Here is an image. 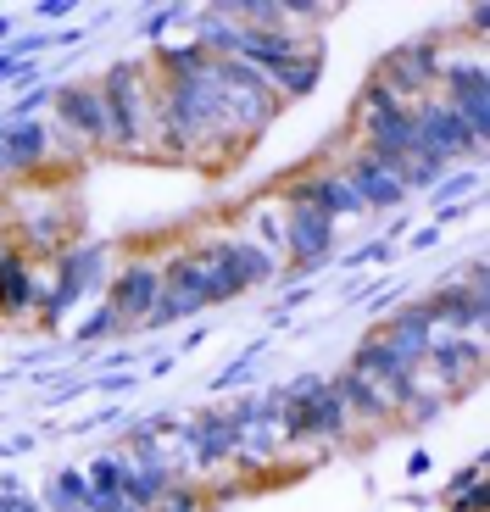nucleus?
Instances as JSON below:
<instances>
[{
    "instance_id": "obj_48",
    "label": "nucleus",
    "mask_w": 490,
    "mask_h": 512,
    "mask_svg": "<svg viewBox=\"0 0 490 512\" xmlns=\"http://www.w3.org/2000/svg\"><path fill=\"white\" fill-rule=\"evenodd\" d=\"M67 512H90V507H67Z\"/></svg>"
},
{
    "instance_id": "obj_5",
    "label": "nucleus",
    "mask_w": 490,
    "mask_h": 512,
    "mask_svg": "<svg viewBox=\"0 0 490 512\" xmlns=\"http://www.w3.org/2000/svg\"><path fill=\"white\" fill-rule=\"evenodd\" d=\"M51 106H56V128H51V140H67V151H73V156L112 145L101 84H62Z\"/></svg>"
},
{
    "instance_id": "obj_25",
    "label": "nucleus",
    "mask_w": 490,
    "mask_h": 512,
    "mask_svg": "<svg viewBox=\"0 0 490 512\" xmlns=\"http://www.w3.org/2000/svg\"><path fill=\"white\" fill-rule=\"evenodd\" d=\"M117 334H123V329H117L112 307L101 301V307H95L90 318H84V323L73 329V346H84V351H90V346H106V340H117Z\"/></svg>"
},
{
    "instance_id": "obj_32",
    "label": "nucleus",
    "mask_w": 490,
    "mask_h": 512,
    "mask_svg": "<svg viewBox=\"0 0 490 512\" xmlns=\"http://www.w3.org/2000/svg\"><path fill=\"white\" fill-rule=\"evenodd\" d=\"M195 17V6H156L151 17H145L140 23V39H156V34H168L173 23H190Z\"/></svg>"
},
{
    "instance_id": "obj_21",
    "label": "nucleus",
    "mask_w": 490,
    "mask_h": 512,
    "mask_svg": "<svg viewBox=\"0 0 490 512\" xmlns=\"http://www.w3.org/2000/svg\"><path fill=\"white\" fill-rule=\"evenodd\" d=\"M84 496H90V485H84V468H56V479L45 485L39 507H45V512H67V507H84Z\"/></svg>"
},
{
    "instance_id": "obj_39",
    "label": "nucleus",
    "mask_w": 490,
    "mask_h": 512,
    "mask_svg": "<svg viewBox=\"0 0 490 512\" xmlns=\"http://www.w3.org/2000/svg\"><path fill=\"white\" fill-rule=\"evenodd\" d=\"M39 435H12V440H0V457H23V451H34Z\"/></svg>"
},
{
    "instance_id": "obj_24",
    "label": "nucleus",
    "mask_w": 490,
    "mask_h": 512,
    "mask_svg": "<svg viewBox=\"0 0 490 512\" xmlns=\"http://www.w3.org/2000/svg\"><path fill=\"white\" fill-rule=\"evenodd\" d=\"M51 101H56V84H51V78H39L34 90H23L12 106H6V112H0V128H12V123H34V112H39V106H51Z\"/></svg>"
},
{
    "instance_id": "obj_38",
    "label": "nucleus",
    "mask_w": 490,
    "mask_h": 512,
    "mask_svg": "<svg viewBox=\"0 0 490 512\" xmlns=\"http://www.w3.org/2000/svg\"><path fill=\"white\" fill-rule=\"evenodd\" d=\"M0 512H45L39 496H0Z\"/></svg>"
},
{
    "instance_id": "obj_11",
    "label": "nucleus",
    "mask_w": 490,
    "mask_h": 512,
    "mask_svg": "<svg viewBox=\"0 0 490 512\" xmlns=\"http://www.w3.org/2000/svg\"><path fill=\"white\" fill-rule=\"evenodd\" d=\"M190 462L195 468H223L234 462V446H240V429L229 423V412H195L190 418Z\"/></svg>"
},
{
    "instance_id": "obj_30",
    "label": "nucleus",
    "mask_w": 490,
    "mask_h": 512,
    "mask_svg": "<svg viewBox=\"0 0 490 512\" xmlns=\"http://www.w3.org/2000/svg\"><path fill=\"white\" fill-rule=\"evenodd\" d=\"M390 256H396V240L379 234V240H368V245H357V251L340 256V268H374V262H390Z\"/></svg>"
},
{
    "instance_id": "obj_40",
    "label": "nucleus",
    "mask_w": 490,
    "mask_h": 512,
    "mask_svg": "<svg viewBox=\"0 0 490 512\" xmlns=\"http://www.w3.org/2000/svg\"><path fill=\"white\" fill-rule=\"evenodd\" d=\"M429 245H440V223H429V229H418L413 240H407V251H429Z\"/></svg>"
},
{
    "instance_id": "obj_14",
    "label": "nucleus",
    "mask_w": 490,
    "mask_h": 512,
    "mask_svg": "<svg viewBox=\"0 0 490 512\" xmlns=\"http://www.w3.org/2000/svg\"><path fill=\"white\" fill-rule=\"evenodd\" d=\"M329 390H335L340 407L351 412V423H374V429H379V423L396 418V412L385 407V396H379V390H374L368 379H362V373H351V368H340L335 379H329Z\"/></svg>"
},
{
    "instance_id": "obj_46",
    "label": "nucleus",
    "mask_w": 490,
    "mask_h": 512,
    "mask_svg": "<svg viewBox=\"0 0 490 512\" xmlns=\"http://www.w3.org/2000/svg\"><path fill=\"white\" fill-rule=\"evenodd\" d=\"M6 256H12V234H0V262H6Z\"/></svg>"
},
{
    "instance_id": "obj_28",
    "label": "nucleus",
    "mask_w": 490,
    "mask_h": 512,
    "mask_svg": "<svg viewBox=\"0 0 490 512\" xmlns=\"http://www.w3.org/2000/svg\"><path fill=\"white\" fill-rule=\"evenodd\" d=\"M323 384H329V379H323L318 368H307V373H296V379L273 384V401H279V407H290V401H307V396H318Z\"/></svg>"
},
{
    "instance_id": "obj_7",
    "label": "nucleus",
    "mask_w": 490,
    "mask_h": 512,
    "mask_svg": "<svg viewBox=\"0 0 490 512\" xmlns=\"http://www.w3.org/2000/svg\"><path fill=\"white\" fill-rule=\"evenodd\" d=\"M374 78L396 90V101H407V106L424 101V95H435V78H440V45L435 39H407L390 56H379Z\"/></svg>"
},
{
    "instance_id": "obj_41",
    "label": "nucleus",
    "mask_w": 490,
    "mask_h": 512,
    "mask_svg": "<svg viewBox=\"0 0 490 512\" xmlns=\"http://www.w3.org/2000/svg\"><path fill=\"white\" fill-rule=\"evenodd\" d=\"M173 362H179V357H173V351H162V357H156L151 368H145V379H168V373H173Z\"/></svg>"
},
{
    "instance_id": "obj_35",
    "label": "nucleus",
    "mask_w": 490,
    "mask_h": 512,
    "mask_svg": "<svg viewBox=\"0 0 490 512\" xmlns=\"http://www.w3.org/2000/svg\"><path fill=\"white\" fill-rule=\"evenodd\" d=\"M479 479H485V451H479L474 462H468V468H457L452 479H446V496H457V490H468V485H479Z\"/></svg>"
},
{
    "instance_id": "obj_27",
    "label": "nucleus",
    "mask_w": 490,
    "mask_h": 512,
    "mask_svg": "<svg viewBox=\"0 0 490 512\" xmlns=\"http://www.w3.org/2000/svg\"><path fill=\"white\" fill-rule=\"evenodd\" d=\"M474 190H479V167H463V173H440V184H435V212H440V206H463Z\"/></svg>"
},
{
    "instance_id": "obj_43",
    "label": "nucleus",
    "mask_w": 490,
    "mask_h": 512,
    "mask_svg": "<svg viewBox=\"0 0 490 512\" xmlns=\"http://www.w3.org/2000/svg\"><path fill=\"white\" fill-rule=\"evenodd\" d=\"M207 334H212V323H201V329H190V334H184V351H195L201 340H207Z\"/></svg>"
},
{
    "instance_id": "obj_12",
    "label": "nucleus",
    "mask_w": 490,
    "mask_h": 512,
    "mask_svg": "<svg viewBox=\"0 0 490 512\" xmlns=\"http://www.w3.org/2000/svg\"><path fill=\"white\" fill-rule=\"evenodd\" d=\"M301 45H307V39L296 34V28H273V34H251V28H245V39H240V62L245 67H257L262 78H279L284 67H290V56L301 51Z\"/></svg>"
},
{
    "instance_id": "obj_8",
    "label": "nucleus",
    "mask_w": 490,
    "mask_h": 512,
    "mask_svg": "<svg viewBox=\"0 0 490 512\" xmlns=\"http://www.w3.org/2000/svg\"><path fill=\"white\" fill-rule=\"evenodd\" d=\"M424 368L435 373L457 401L468 384H479V373H485V340H479V334H435L429 351H424Z\"/></svg>"
},
{
    "instance_id": "obj_34",
    "label": "nucleus",
    "mask_w": 490,
    "mask_h": 512,
    "mask_svg": "<svg viewBox=\"0 0 490 512\" xmlns=\"http://www.w3.org/2000/svg\"><path fill=\"white\" fill-rule=\"evenodd\" d=\"M73 12H78V0H39V6H34V17H39V23H45V28L67 23V17H73Z\"/></svg>"
},
{
    "instance_id": "obj_22",
    "label": "nucleus",
    "mask_w": 490,
    "mask_h": 512,
    "mask_svg": "<svg viewBox=\"0 0 490 512\" xmlns=\"http://www.w3.org/2000/svg\"><path fill=\"white\" fill-rule=\"evenodd\" d=\"M84 485H90V496H123V451L90 457V468H84Z\"/></svg>"
},
{
    "instance_id": "obj_4",
    "label": "nucleus",
    "mask_w": 490,
    "mask_h": 512,
    "mask_svg": "<svg viewBox=\"0 0 490 512\" xmlns=\"http://www.w3.org/2000/svg\"><path fill=\"white\" fill-rule=\"evenodd\" d=\"M413 112V134H418V156H429V162L452 167V162H479V151H485V140H479L474 128L463 123V117L452 112V106L440 101V95H424V101L407 106Z\"/></svg>"
},
{
    "instance_id": "obj_1",
    "label": "nucleus",
    "mask_w": 490,
    "mask_h": 512,
    "mask_svg": "<svg viewBox=\"0 0 490 512\" xmlns=\"http://www.w3.org/2000/svg\"><path fill=\"white\" fill-rule=\"evenodd\" d=\"M101 101H106V128H112V151H123V156L151 151V78H145V62L106 67Z\"/></svg>"
},
{
    "instance_id": "obj_45",
    "label": "nucleus",
    "mask_w": 490,
    "mask_h": 512,
    "mask_svg": "<svg viewBox=\"0 0 490 512\" xmlns=\"http://www.w3.org/2000/svg\"><path fill=\"white\" fill-rule=\"evenodd\" d=\"M0 39H17V23H12V17H0Z\"/></svg>"
},
{
    "instance_id": "obj_19",
    "label": "nucleus",
    "mask_w": 490,
    "mask_h": 512,
    "mask_svg": "<svg viewBox=\"0 0 490 512\" xmlns=\"http://www.w3.org/2000/svg\"><path fill=\"white\" fill-rule=\"evenodd\" d=\"M346 368H351V373H362V379H374V384H379V379H390V373H401L407 362H401L396 351H390L385 340H379V334H368V340H362V346L351 351V362H346Z\"/></svg>"
},
{
    "instance_id": "obj_6",
    "label": "nucleus",
    "mask_w": 490,
    "mask_h": 512,
    "mask_svg": "<svg viewBox=\"0 0 490 512\" xmlns=\"http://www.w3.org/2000/svg\"><path fill=\"white\" fill-rule=\"evenodd\" d=\"M156 290H162V262H145V256H134V262H123V268L106 279V307H112L117 329H145V318H151L156 307Z\"/></svg>"
},
{
    "instance_id": "obj_33",
    "label": "nucleus",
    "mask_w": 490,
    "mask_h": 512,
    "mask_svg": "<svg viewBox=\"0 0 490 512\" xmlns=\"http://www.w3.org/2000/svg\"><path fill=\"white\" fill-rule=\"evenodd\" d=\"M440 501H446V512H490V485L479 479V485L457 490V496H440Z\"/></svg>"
},
{
    "instance_id": "obj_29",
    "label": "nucleus",
    "mask_w": 490,
    "mask_h": 512,
    "mask_svg": "<svg viewBox=\"0 0 490 512\" xmlns=\"http://www.w3.org/2000/svg\"><path fill=\"white\" fill-rule=\"evenodd\" d=\"M440 173H452V167L429 162V156H413V162L401 167V190H407V195H413V190H435V184H440Z\"/></svg>"
},
{
    "instance_id": "obj_23",
    "label": "nucleus",
    "mask_w": 490,
    "mask_h": 512,
    "mask_svg": "<svg viewBox=\"0 0 490 512\" xmlns=\"http://www.w3.org/2000/svg\"><path fill=\"white\" fill-rule=\"evenodd\" d=\"M245 240H257L262 251L279 262V273H284V218L273 212V206H257V218H251V234Z\"/></svg>"
},
{
    "instance_id": "obj_3",
    "label": "nucleus",
    "mask_w": 490,
    "mask_h": 512,
    "mask_svg": "<svg viewBox=\"0 0 490 512\" xmlns=\"http://www.w3.org/2000/svg\"><path fill=\"white\" fill-rule=\"evenodd\" d=\"M212 78H218V95H223V112H229V128L234 140L251 145L262 134V128L279 117V95H273V84L257 73V67H245L240 56H229V62H212Z\"/></svg>"
},
{
    "instance_id": "obj_37",
    "label": "nucleus",
    "mask_w": 490,
    "mask_h": 512,
    "mask_svg": "<svg viewBox=\"0 0 490 512\" xmlns=\"http://www.w3.org/2000/svg\"><path fill=\"white\" fill-rule=\"evenodd\" d=\"M279 6H284V17H301V23H318L323 17L318 0H279Z\"/></svg>"
},
{
    "instance_id": "obj_36",
    "label": "nucleus",
    "mask_w": 490,
    "mask_h": 512,
    "mask_svg": "<svg viewBox=\"0 0 490 512\" xmlns=\"http://www.w3.org/2000/svg\"><path fill=\"white\" fill-rule=\"evenodd\" d=\"M134 384H140V368L134 373H95V390H101V396H123Z\"/></svg>"
},
{
    "instance_id": "obj_15",
    "label": "nucleus",
    "mask_w": 490,
    "mask_h": 512,
    "mask_svg": "<svg viewBox=\"0 0 490 512\" xmlns=\"http://www.w3.org/2000/svg\"><path fill=\"white\" fill-rule=\"evenodd\" d=\"M318 78H323V45H301V51L290 56V67L273 78V95H279V101H301V95L318 90Z\"/></svg>"
},
{
    "instance_id": "obj_31",
    "label": "nucleus",
    "mask_w": 490,
    "mask_h": 512,
    "mask_svg": "<svg viewBox=\"0 0 490 512\" xmlns=\"http://www.w3.org/2000/svg\"><path fill=\"white\" fill-rule=\"evenodd\" d=\"M151 512H207V496H201L195 485H184V479H179V485H173L168 496L156 501Z\"/></svg>"
},
{
    "instance_id": "obj_13",
    "label": "nucleus",
    "mask_w": 490,
    "mask_h": 512,
    "mask_svg": "<svg viewBox=\"0 0 490 512\" xmlns=\"http://www.w3.org/2000/svg\"><path fill=\"white\" fill-rule=\"evenodd\" d=\"M39 284L45 279L34 273V262L12 245V256L0 262V318H28L34 301H39Z\"/></svg>"
},
{
    "instance_id": "obj_2",
    "label": "nucleus",
    "mask_w": 490,
    "mask_h": 512,
    "mask_svg": "<svg viewBox=\"0 0 490 512\" xmlns=\"http://www.w3.org/2000/svg\"><path fill=\"white\" fill-rule=\"evenodd\" d=\"M106 290V240H78L67 245L62 256H56V279L51 284H39V329L56 334V323L67 318V307H78L84 295Z\"/></svg>"
},
{
    "instance_id": "obj_17",
    "label": "nucleus",
    "mask_w": 490,
    "mask_h": 512,
    "mask_svg": "<svg viewBox=\"0 0 490 512\" xmlns=\"http://www.w3.org/2000/svg\"><path fill=\"white\" fill-rule=\"evenodd\" d=\"M156 67H162V78H168V84H190V78H201L212 67V56L201 51V45H190V39H184V45H162V51H156Z\"/></svg>"
},
{
    "instance_id": "obj_42",
    "label": "nucleus",
    "mask_w": 490,
    "mask_h": 512,
    "mask_svg": "<svg viewBox=\"0 0 490 512\" xmlns=\"http://www.w3.org/2000/svg\"><path fill=\"white\" fill-rule=\"evenodd\" d=\"M468 28H474V34H485V28H490V6H468Z\"/></svg>"
},
{
    "instance_id": "obj_16",
    "label": "nucleus",
    "mask_w": 490,
    "mask_h": 512,
    "mask_svg": "<svg viewBox=\"0 0 490 512\" xmlns=\"http://www.w3.org/2000/svg\"><path fill=\"white\" fill-rule=\"evenodd\" d=\"M440 95H463V90H490V67L485 56H440Z\"/></svg>"
},
{
    "instance_id": "obj_26",
    "label": "nucleus",
    "mask_w": 490,
    "mask_h": 512,
    "mask_svg": "<svg viewBox=\"0 0 490 512\" xmlns=\"http://www.w3.org/2000/svg\"><path fill=\"white\" fill-rule=\"evenodd\" d=\"M257 357H262V340H251V346H245L240 357H234L218 379H212V390H245V384L257 379Z\"/></svg>"
},
{
    "instance_id": "obj_44",
    "label": "nucleus",
    "mask_w": 490,
    "mask_h": 512,
    "mask_svg": "<svg viewBox=\"0 0 490 512\" xmlns=\"http://www.w3.org/2000/svg\"><path fill=\"white\" fill-rule=\"evenodd\" d=\"M0 496H23V485H17V474H0Z\"/></svg>"
},
{
    "instance_id": "obj_47",
    "label": "nucleus",
    "mask_w": 490,
    "mask_h": 512,
    "mask_svg": "<svg viewBox=\"0 0 490 512\" xmlns=\"http://www.w3.org/2000/svg\"><path fill=\"white\" fill-rule=\"evenodd\" d=\"M123 512H151V507H123Z\"/></svg>"
},
{
    "instance_id": "obj_18",
    "label": "nucleus",
    "mask_w": 490,
    "mask_h": 512,
    "mask_svg": "<svg viewBox=\"0 0 490 512\" xmlns=\"http://www.w3.org/2000/svg\"><path fill=\"white\" fill-rule=\"evenodd\" d=\"M234 240V262H240V279H245V290L251 284H279L284 290V273H279V262H273L268 251H262L257 240H245V234H229Z\"/></svg>"
},
{
    "instance_id": "obj_9",
    "label": "nucleus",
    "mask_w": 490,
    "mask_h": 512,
    "mask_svg": "<svg viewBox=\"0 0 490 512\" xmlns=\"http://www.w3.org/2000/svg\"><path fill=\"white\" fill-rule=\"evenodd\" d=\"M374 334L385 340L390 351H396L401 362H407V368H418V362H424V351H429V340H435L440 329H435V318L424 312V301H407V307H396Z\"/></svg>"
},
{
    "instance_id": "obj_20",
    "label": "nucleus",
    "mask_w": 490,
    "mask_h": 512,
    "mask_svg": "<svg viewBox=\"0 0 490 512\" xmlns=\"http://www.w3.org/2000/svg\"><path fill=\"white\" fill-rule=\"evenodd\" d=\"M396 106H407V101H396V90H390V84H379V78L368 73V84H362L357 101H351V123L368 128V123H379V117H390Z\"/></svg>"
},
{
    "instance_id": "obj_10",
    "label": "nucleus",
    "mask_w": 490,
    "mask_h": 512,
    "mask_svg": "<svg viewBox=\"0 0 490 512\" xmlns=\"http://www.w3.org/2000/svg\"><path fill=\"white\" fill-rule=\"evenodd\" d=\"M340 173H346L351 190L362 195V212H368V218H374V212H401V206H407V190H401V179L390 173V167H379L368 151H357L346 167H340Z\"/></svg>"
}]
</instances>
